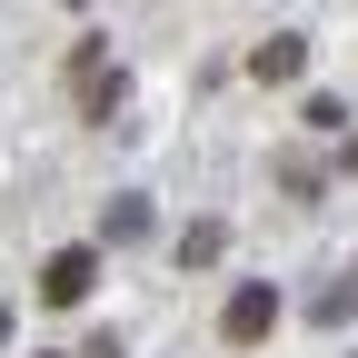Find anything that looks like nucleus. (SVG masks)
<instances>
[{
    "mask_svg": "<svg viewBox=\"0 0 358 358\" xmlns=\"http://www.w3.org/2000/svg\"><path fill=\"white\" fill-rule=\"evenodd\" d=\"M90 279H100V249H50V259H40V299H50V308L90 299Z\"/></svg>",
    "mask_w": 358,
    "mask_h": 358,
    "instance_id": "nucleus-3",
    "label": "nucleus"
},
{
    "mask_svg": "<svg viewBox=\"0 0 358 358\" xmlns=\"http://www.w3.org/2000/svg\"><path fill=\"white\" fill-rule=\"evenodd\" d=\"M308 319H319V329H338V319H358V268H348V279H338L329 299H308Z\"/></svg>",
    "mask_w": 358,
    "mask_h": 358,
    "instance_id": "nucleus-6",
    "label": "nucleus"
},
{
    "mask_svg": "<svg viewBox=\"0 0 358 358\" xmlns=\"http://www.w3.org/2000/svg\"><path fill=\"white\" fill-rule=\"evenodd\" d=\"M0 348H10V319H0Z\"/></svg>",
    "mask_w": 358,
    "mask_h": 358,
    "instance_id": "nucleus-9",
    "label": "nucleus"
},
{
    "mask_svg": "<svg viewBox=\"0 0 358 358\" xmlns=\"http://www.w3.org/2000/svg\"><path fill=\"white\" fill-rule=\"evenodd\" d=\"M70 100H80V120H120L129 80H120V60H110V40H80V50H70Z\"/></svg>",
    "mask_w": 358,
    "mask_h": 358,
    "instance_id": "nucleus-1",
    "label": "nucleus"
},
{
    "mask_svg": "<svg viewBox=\"0 0 358 358\" xmlns=\"http://www.w3.org/2000/svg\"><path fill=\"white\" fill-rule=\"evenodd\" d=\"M219 249H229V229H219V219H189V229H179V259H189V268H209Z\"/></svg>",
    "mask_w": 358,
    "mask_h": 358,
    "instance_id": "nucleus-5",
    "label": "nucleus"
},
{
    "mask_svg": "<svg viewBox=\"0 0 358 358\" xmlns=\"http://www.w3.org/2000/svg\"><path fill=\"white\" fill-rule=\"evenodd\" d=\"M100 229H110V239H150V199H110Z\"/></svg>",
    "mask_w": 358,
    "mask_h": 358,
    "instance_id": "nucleus-7",
    "label": "nucleus"
},
{
    "mask_svg": "<svg viewBox=\"0 0 358 358\" xmlns=\"http://www.w3.org/2000/svg\"><path fill=\"white\" fill-rule=\"evenodd\" d=\"M219 329H229V348H259L268 329H279V289H268V279H239L229 308H219Z\"/></svg>",
    "mask_w": 358,
    "mask_h": 358,
    "instance_id": "nucleus-2",
    "label": "nucleus"
},
{
    "mask_svg": "<svg viewBox=\"0 0 358 358\" xmlns=\"http://www.w3.org/2000/svg\"><path fill=\"white\" fill-rule=\"evenodd\" d=\"M338 169H348V179H358V129H348V150H338Z\"/></svg>",
    "mask_w": 358,
    "mask_h": 358,
    "instance_id": "nucleus-8",
    "label": "nucleus"
},
{
    "mask_svg": "<svg viewBox=\"0 0 358 358\" xmlns=\"http://www.w3.org/2000/svg\"><path fill=\"white\" fill-rule=\"evenodd\" d=\"M299 70H308V40L299 30H268L259 50H249V80H299Z\"/></svg>",
    "mask_w": 358,
    "mask_h": 358,
    "instance_id": "nucleus-4",
    "label": "nucleus"
}]
</instances>
